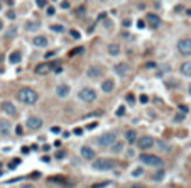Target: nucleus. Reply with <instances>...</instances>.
I'll return each mask as SVG.
<instances>
[{
  "label": "nucleus",
  "mask_w": 191,
  "mask_h": 188,
  "mask_svg": "<svg viewBox=\"0 0 191 188\" xmlns=\"http://www.w3.org/2000/svg\"><path fill=\"white\" fill-rule=\"evenodd\" d=\"M147 22H149V26L152 27V29H157V27L161 26V19L157 17L156 14H149L147 15Z\"/></svg>",
  "instance_id": "4468645a"
},
{
  "label": "nucleus",
  "mask_w": 191,
  "mask_h": 188,
  "mask_svg": "<svg viewBox=\"0 0 191 188\" xmlns=\"http://www.w3.org/2000/svg\"><path fill=\"white\" fill-rule=\"evenodd\" d=\"M164 176H166V171L161 168V170H157L156 173L152 175V180L154 181H161V180H164Z\"/></svg>",
  "instance_id": "b1692460"
},
{
  "label": "nucleus",
  "mask_w": 191,
  "mask_h": 188,
  "mask_svg": "<svg viewBox=\"0 0 191 188\" xmlns=\"http://www.w3.org/2000/svg\"><path fill=\"white\" fill-rule=\"evenodd\" d=\"M181 75L191 78V61H184V63L181 64Z\"/></svg>",
  "instance_id": "6ab92c4d"
},
{
  "label": "nucleus",
  "mask_w": 191,
  "mask_h": 188,
  "mask_svg": "<svg viewBox=\"0 0 191 188\" xmlns=\"http://www.w3.org/2000/svg\"><path fill=\"white\" fill-rule=\"evenodd\" d=\"M0 109H2V112H5L7 115H17V109H15V105H14L12 102H2Z\"/></svg>",
  "instance_id": "9d476101"
},
{
  "label": "nucleus",
  "mask_w": 191,
  "mask_h": 188,
  "mask_svg": "<svg viewBox=\"0 0 191 188\" xmlns=\"http://www.w3.org/2000/svg\"><path fill=\"white\" fill-rule=\"evenodd\" d=\"M154 137H151V136H142V137H139L137 139V147L139 149H142V151H147V149H151L154 146Z\"/></svg>",
  "instance_id": "6e6552de"
},
{
  "label": "nucleus",
  "mask_w": 191,
  "mask_h": 188,
  "mask_svg": "<svg viewBox=\"0 0 191 188\" xmlns=\"http://www.w3.org/2000/svg\"><path fill=\"white\" fill-rule=\"evenodd\" d=\"M14 34H17V29H15V27H10V29L7 31V37H12Z\"/></svg>",
  "instance_id": "7c9ffc66"
},
{
  "label": "nucleus",
  "mask_w": 191,
  "mask_h": 188,
  "mask_svg": "<svg viewBox=\"0 0 191 188\" xmlns=\"http://www.w3.org/2000/svg\"><path fill=\"white\" fill-rule=\"evenodd\" d=\"M127 100H129V103H135V99H134V95L132 93L127 95Z\"/></svg>",
  "instance_id": "e433bc0d"
},
{
  "label": "nucleus",
  "mask_w": 191,
  "mask_h": 188,
  "mask_svg": "<svg viewBox=\"0 0 191 188\" xmlns=\"http://www.w3.org/2000/svg\"><path fill=\"white\" fill-rule=\"evenodd\" d=\"M51 132L53 134H61V127H59V125H53V127H51Z\"/></svg>",
  "instance_id": "2f4dec72"
},
{
  "label": "nucleus",
  "mask_w": 191,
  "mask_h": 188,
  "mask_svg": "<svg viewBox=\"0 0 191 188\" xmlns=\"http://www.w3.org/2000/svg\"><path fill=\"white\" fill-rule=\"evenodd\" d=\"M86 76H88V78H98V76H102V70L98 68V66H90V68L86 70Z\"/></svg>",
  "instance_id": "dca6fc26"
},
{
  "label": "nucleus",
  "mask_w": 191,
  "mask_h": 188,
  "mask_svg": "<svg viewBox=\"0 0 191 188\" xmlns=\"http://www.w3.org/2000/svg\"><path fill=\"white\" fill-rule=\"evenodd\" d=\"M113 166H115V163L112 159H107V158H98L91 164V168L97 171H110V170H113Z\"/></svg>",
  "instance_id": "39448f33"
},
{
  "label": "nucleus",
  "mask_w": 191,
  "mask_h": 188,
  "mask_svg": "<svg viewBox=\"0 0 191 188\" xmlns=\"http://www.w3.org/2000/svg\"><path fill=\"white\" fill-rule=\"evenodd\" d=\"M21 60H22V54H21V51H12L9 54V61L12 64H17V63H21Z\"/></svg>",
  "instance_id": "4be33fe9"
},
{
  "label": "nucleus",
  "mask_w": 191,
  "mask_h": 188,
  "mask_svg": "<svg viewBox=\"0 0 191 188\" xmlns=\"http://www.w3.org/2000/svg\"><path fill=\"white\" fill-rule=\"evenodd\" d=\"M26 127L29 129V131H37V129L43 127V119L37 115H29L26 119Z\"/></svg>",
  "instance_id": "0eeeda50"
},
{
  "label": "nucleus",
  "mask_w": 191,
  "mask_h": 188,
  "mask_svg": "<svg viewBox=\"0 0 191 188\" xmlns=\"http://www.w3.org/2000/svg\"><path fill=\"white\" fill-rule=\"evenodd\" d=\"M113 71L119 75V76H125V75H129V71H130V66H129L127 63H117L113 66Z\"/></svg>",
  "instance_id": "1a4fd4ad"
},
{
  "label": "nucleus",
  "mask_w": 191,
  "mask_h": 188,
  "mask_svg": "<svg viewBox=\"0 0 191 188\" xmlns=\"http://www.w3.org/2000/svg\"><path fill=\"white\" fill-rule=\"evenodd\" d=\"M10 129H12V125L9 120H0V134L7 136V134H10Z\"/></svg>",
  "instance_id": "a211bd4d"
},
{
  "label": "nucleus",
  "mask_w": 191,
  "mask_h": 188,
  "mask_svg": "<svg viewBox=\"0 0 191 188\" xmlns=\"http://www.w3.org/2000/svg\"><path fill=\"white\" fill-rule=\"evenodd\" d=\"M19 164H21V159H12V161H10L9 163V168H10V170H14V168H17L19 166Z\"/></svg>",
  "instance_id": "cd10ccee"
},
{
  "label": "nucleus",
  "mask_w": 191,
  "mask_h": 188,
  "mask_svg": "<svg viewBox=\"0 0 191 188\" xmlns=\"http://www.w3.org/2000/svg\"><path fill=\"white\" fill-rule=\"evenodd\" d=\"M78 99L85 103H91V102L97 100V92H95L93 88H90V86H83V88L78 92Z\"/></svg>",
  "instance_id": "20e7f679"
},
{
  "label": "nucleus",
  "mask_w": 191,
  "mask_h": 188,
  "mask_svg": "<svg viewBox=\"0 0 191 188\" xmlns=\"http://www.w3.org/2000/svg\"><path fill=\"white\" fill-rule=\"evenodd\" d=\"M51 31H53V32H64V27L61 26V24H53Z\"/></svg>",
  "instance_id": "bb28decb"
},
{
  "label": "nucleus",
  "mask_w": 191,
  "mask_h": 188,
  "mask_svg": "<svg viewBox=\"0 0 191 188\" xmlns=\"http://www.w3.org/2000/svg\"><path fill=\"white\" fill-rule=\"evenodd\" d=\"M53 14H54V9H53V7H49V9H47V15H53Z\"/></svg>",
  "instance_id": "a18cd8bd"
},
{
  "label": "nucleus",
  "mask_w": 191,
  "mask_h": 188,
  "mask_svg": "<svg viewBox=\"0 0 191 188\" xmlns=\"http://www.w3.org/2000/svg\"><path fill=\"white\" fill-rule=\"evenodd\" d=\"M69 34H71V37H73V39H80V37H81V34L78 32L76 29H71V31H69Z\"/></svg>",
  "instance_id": "c85d7f7f"
},
{
  "label": "nucleus",
  "mask_w": 191,
  "mask_h": 188,
  "mask_svg": "<svg viewBox=\"0 0 191 188\" xmlns=\"http://www.w3.org/2000/svg\"><path fill=\"white\" fill-rule=\"evenodd\" d=\"M123 147H125V144H123L122 141H115L113 144L110 146L112 153H120V151H123Z\"/></svg>",
  "instance_id": "5701e85b"
},
{
  "label": "nucleus",
  "mask_w": 191,
  "mask_h": 188,
  "mask_svg": "<svg viewBox=\"0 0 191 188\" xmlns=\"http://www.w3.org/2000/svg\"><path fill=\"white\" fill-rule=\"evenodd\" d=\"M178 51L183 56H191V39L189 37H183L178 41Z\"/></svg>",
  "instance_id": "423d86ee"
},
{
  "label": "nucleus",
  "mask_w": 191,
  "mask_h": 188,
  "mask_svg": "<svg viewBox=\"0 0 191 188\" xmlns=\"http://www.w3.org/2000/svg\"><path fill=\"white\" fill-rule=\"evenodd\" d=\"M69 92H71V88H69V85H58L56 86V95L59 97V99H64V97H68Z\"/></svg>",
  "instance_id": "9b49d317"
},
{
  "label": "nucleus",
  "mask_w": 191,
  "mask_h": 188,
  "mask_svg": "<svg viewBox=\"0 0 191 188\" xmlns=\"http://www.w3.org/2000/svg\"><path fill=\"white\" fill-rule=\"evenodd\" d=\"M2 173H4V171H2V164H0V176H2Z\"/></svg>",
  "instance_id": "8fccbe9b"
},
{
  "label": "nucleus",
  "mask_w": 191,
  "mask_h": 188,
  "mask_svg": "<svg viewBox=\"0 0 191 188\" xmlns=\"http://www.w3.org/2000/svg\"><path fill=\"white\" fill-rule=\"evenodd\" d=\"M100 88H102L103 93H112V92H113V88H115V83L112 80H105L102 83V86H100Z\"/></svg>",
  "instance_id": "f3484780"
},
{
  "label": "nucleus",
  "mask_w": 191,
  "mask_h": 188,
  "mask_svg": "<svg viewBox=\"0 0 191 188\" xmlns=\"http://www.w3.org/2000/svg\"><path fill=\"white\" fill-rule=\"evenodd\" d=\"M149 99H147V95H140V103H147Z\"/></svg>",
  "instance_id": "4c0bfd02"
},
{
  "label": "nucleus",
  "mask_w": 191,
  "mask_h": 188,
  "mask_svg": "<svg viewBox=\"0 0 191 188\" xmlns=\"http://www.w3.org/2000/svg\"><path fill=\"white\" fill-rule=\"evenodd\" d=\"M117 141V132L115 131H108V132H103L102 136L97 137V144L100 147H110L113 142Z\"/></svg>",
  "instance_id": "f03ea898"
},
{
  "label": "nucleus",
  "mask_w": 191,
  "mask_h": 188,
  "mask_svg": "<svg viewBox=\"0 0 191 188\" xmlns=\"http://www.w3.org/2000/svg\"><path fill=\"white\" fill-rule=\"evenodd\" d=\"M186 14H188V15H191V9H189V10H186Z\"/></svg>",
  "instance_id": "3c124183"
},
{
  "label": "nucleus",
  "mask_w": 191,
  "mask_h": 188,
  "mask_svg": "<svg viewBox=\"0 0 191 188\" xmlns=\"http://www.w3.org/2000/svg\"><path fill=\"white\" fill-rule=\"evenodd\" d=\"M97 125H98V122H91V124L88 125V131H91V129H95V127H97Z\"/></svg>",
  "instance_id": "a19ab883"
},
{
  "label": "nucleus",
  "mask_w": 191,
  "mask_h": 188,
  "mask_svg": "<svg viewBox=\"0 0 191 188\" xmlns=\"http://www.w3.org/2000/svg\"><path fill=\"white\" fill-rule=\"evenodd\" d=\"M36 4H37L39 7H41V9H43V7H46V0H37Z\"/></svg>",
  "instance_id": "58836bf2"
},
{
  "label": "nucleus",
  "mask_w": 191,
  "mask_h": 188,
  "mask_svg": "<svg viewBox=\"0 0 191 188\" xmlns=\"http://www.w3.org/2000/svg\"><path fill=\"white\" fill-rule=\"evenodd\" d=\"M179 110H181V112H184V114H186V112H188V107H186V105H181V107H179Z\"/></svg>",
  "instance_id": "c03bdc74"
},
{
  "label": "nucleus",
  "mask_w": 191,
  "mask_h": 188,
  "mask_svg": "<svg viewBox=\"0 0 191 188\" xmlns=\"http://www.w3.org/2000/svg\"><path fill=\"white\" fill-rule=\"evenodd\" d=\"M75 134H76V136H81V134H83V131H81L80 127H76V129H75Z\"/></svg>",
  "instance_id": "37998d69"
},
{
  "label": "nucleus",
  "mask_w": 191,
  "mask_h": 188,
  "mask_svg": "<svg viewBox=\"0 0 191 188\" xmlns=\"http://www.w3.org/2000/svg\"><path fill=\"white\" fill-rule=\"evenodd\" d=\"M15 132H17L19 136H22V134H24V129H22V125H17V127H15Z\"/></svg>",
  "instance_id": "c9c22d12"
},
{
  "label": "nucleus",
  "mask_w": 191,
  "mask_h": 188,
  "mask_svg": "<svg viewBox=\"0 0 191 188\" xmlns=\"http://www.w3.org/2000/svg\"><path fill=\"white\" fill-rule=\"evenodd\" d=\"M83 51H85V49H83V47H76V49H75V51H71V53H69V56L80 54V53H83Z\"/></svg>",
  "instance_id": "473e14b6"
},
{
  "label": "nucleus",
  "mask_w": 191,
  "mask_h": 188,
  "mask_svg": "<svg viewBox=\"0 0 191 188\" xmlns=\"http://www.w3.org/2000/svg\"><path fill=\"white\" fill-rule=\"evenodd\" d=\"M22 188H34V185H30V183H27V185H24Z\"/></svg>",
  "instance_id": "de8ad7c7"
},
{
  "label": "nucleus",
  "mask_w": 191,
  "mask_h": 188,
  "mask_svg": "<svg viewBox=\"0 0 191 188\" xmlns=\"http://www.w3.org/2000/svg\"><path fill=\"white\" fill-rule=\"evenodd\" d=\"M123 115H125V107L120 105V107L117 109V117H123Z\"/></svg>",
  "instance_id": "c756f323"
},
{
  "label": "nucleus",
  "mask_w": 191,
  "mask_h": 188,
  "mask_svg": "<svg viewBox=\"0 0 191 188\" xmlns=\"http://www.w3.org/2000/svg\"><path fill=\"white\" fill-rule=\"evenodd\" d=\"M61 7H63V9H68L69 4H68V2H63V4H61Z\"/></svg>",
  "instance_id": "49530a36"
},
{
  "label": "nucleus",
  "mask_w": 191,
  "mask_h": 188,
  "mask_svg": "<svg viewBox=\"0 0 191 188\" xmlns=\"http://www.w3.org/2000/svg\"><path fill=\"white\" fill-rule=\"evenodd\" d=\"M183 119H184V114H176V117H174V122H181Z\"/></svg>",
  "instance_id": "72a5a7b5"
},
{
  "label": "nucleus",
  "mask_w": 191,
  "mask_h": 188,
  "mask_svg": "<svg viewBox=\"0 0 191 188\" xmlns=\"http://www.w3.org/2000/svg\"><path fill=\"white\" fill-rule=\"evenodd\" d=\"M17 99H19V102L26 103V105H34L39 97H37V93H36V90L24 86V88H21L17 92Z\"/></svg>",
  "instance_id": "f257e3e1"
},
{
  "label": "nucleus",
  "mask_w": 191,
  "mask_h": 188,
  "mask_svg": "<svg viewBox=\"0 0 191 188\" xmlns=\"http://www.w3.org/2000/svg\"><path fill=\"white\" fill-rule=\"evenodd\" d=\"M51 70L53 68H51V64L49 63H41V64L36 66V73H37V75H47Z\"/></svg>",
  "instance_id": "2eb2a0df"
},
{
  "label": "nucleus",
  "mask_w": 191,
  "mask_h": 188,
  "mask_svg": "<svg viewBox=\"0 0 191 188\" xmlns=\"http://www.w3.org/2000/svg\"><path fill=\"white\" fill-rule=\"evenodd\" d=\"M139 158H140V161L144 163V164H147V166H154V168H162L164 166V161H162L159 156H156V154L144 153V154H140Z\"/></svg>",
  "instance_id": "7ed1b4c3"
},
{
  "label": "nucleus",
  "mask_w": 191,
  "mask_h": 188,
  "mask_svg": "<svg viewBox=\"0 0 191 188\" xmlns=\"http://www.w3.org/2000/svg\"><path fill=\"white\" fill-rule=\"evenodd\" d=\"M188 93L191 95V83H189V86H188Z\"/></svg>",
  "instance_id": "09e8293b"
},
{
  "label": "nucleus",
  "mask_w": 191,
  "mask_h": 188,
  "mask_svg": "<svg viewBox=\"0 0 191 188\" xmlns=\"http://www.w3.org/2000/svg\"><path fill=\"white\" fill-rule=\"evenodd\" d=\"M142 173H144V170L140 166H137V168H134V171H132V176L134 178H139V176H142Z\"/></svg>",
  "instance_id": "a878e982"
},
{
  "label": "nucleus",
  "mask_w": 191,
  "mask_h": 188,
  "mask_svg": "<svg viewBox=\"0 0 191 188\" xmlns=\"http://www.w3.org/2000/svg\"><path fill=\"white\" fill-rule=\"evenodd\" d=\"M39 27H41V22H39V21H29L26 24V31H27V32H36Z\"/></svg>",
  "instance_id": "aec40b11"
},
{
  "label": "nucleus",
  "mask_w": 191,
  "mask_h": 188,
  "mask_svg": "<svg viewBox=\"0 0 191 188\" xmlns=\"http://www.w3.org/2000/svg\"><path fill=\"white\" fill-rule=\"evenodd\" d=\"M137 27H139V29H142V27H145L144 21H139V22H137Z\"/></svg>",
  "instance_id": "79ce46f5"
},
{
  "label": "nucleus",
  "mask_w": 191,
  "mask_h": 188,
  "mask_svg": "<svg viewBox=\"0 0 191 188\" xmlns=\"http://www.w3.org/2000/svg\"><path fill=\"white\" fill-rule=\"evenodd\" d=\"M80 153H81V156L85 159H88V161H91V159L95 158V151H93V147H90V146H83L80 149Z\"/></svg>",
  "instance_id": "f8f14e48"
},
{
  "label": "nucleus",
  "mask_w": 191,
  "mask_h": 188,
  "mask_svg": "<svg viewBox=\"0 0 191 188\" xmlns=\"http://www.w3.org/2000/svg\"><path fill=\"white\" fill-rule=\"evenodd\" d=\"M32 43H34V46H36V47H47L49 41H47L46 36H36V37L32 39Z\"/></svg>",
  "instance_id": "ddd939ff"
},
{
  "label": "nucleus",
  "mask_w": 191,
  "mask_h": 188,
  "mask_svg": "<svg viewBox=\"0 0 191 188\" xmlns=\"http://www.w3.org/2000/svg\"><path fill=\"white\" fill-rule=\"evenodd\" d=\"M108 54H112V56L120 54V46L119 44H110V46H108Z\"/></svg>",
  "instance_id": "393cba45"
},
{
  "label": "nucleus",
  "mask_w": 191,
  "mask_h": 188,
  "mask_svg": "<svg viewBox=\"0 0 191 188\" xmlns=\"http://www.w3.org/2000/svg\"><path fill=\"white\" fill-rule=\"evenodd\" d=\"M108 185V181H103V183H100V185H95L93 188H103V186H107Z\"/></svg>",
  "instance_id": "ea45409f"
},
{
  "label": "nucleus",
  "mask_w": 191,
  "mask_h": 188,
  "mask_svg": "<svg viewBox=\"0 0 191 188\" xmlns=\"http://www.w3.org/2000/svg\"><path fill=\"white\" fill-rule=\"evenodd\" d=\"M64 156H66L64 151H58V153H56V158H58V159H64Z\"/></svg>",
  "instance_id": "f704fd0d"
},
{
  "label": "nucleus",
  "mask_w": 191,
  "mask_h": 188,
  "mask_svg": "<svg viewBox=\"0 0 191 188\" xmlns=\"http://www.w3.org/2000/svg\"><path fill=\"white\" fill-rule=\"evenodd\" d=\"M125 139H127L129 144H135L137 142V132L135 131H132V129H129L127 132H125Z\"/></svg>",
  "instance_id": "412c9836"
}]
</instances>
